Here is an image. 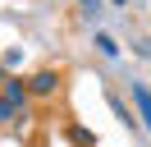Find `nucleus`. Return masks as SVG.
<instances>
[{
  "label": "nucleus",
  "mask_w": 151,
  "mask_h": 147,
  "mask_svg": "<svg viewBox=\"0 0 151 147\" xmlns=\"http://www.w3.org/2000/svg\"><path fill=\"white\" fill-rule=\"evenodd\" d=\"M96 46H101V51H105V55H119V46H114V41H110V32H96Z\"/></svg>",
  "instance_id": "6"
},
{
  "label": "nucleus",
  "mask_w": 151,
  "mask_h": 147,
  "mask_svg": "<svg viewBox=\"0 0 151 147\" xmlns=\"http://www.w3.org/2000/svg\"><path fill=\"white\" fill-rule=\"evenodd\" d=\"M5 78H9V64H0V83H5Z\"/></svg>",
  "instance_id": "8"
},
{
  "label": "nucleus",
  "mask_w": 151,
  "mask_h": 147,
  "mask_svg": "<svg viewBox=\"0 0 151 147\" xmlns=\"http://www.w3.org/2000/svg\"><path fill=\"white\" fill-rule=\"evenodd\" d=\"M19 115H23V110L14 106L9 97H0V124H14V119H19Z\"/></svg>",
  "instance_id": "5"
},
{
  "label": "nucleus",
  "mask_w": 151,
  "mask_h": 147,
  "mask_svg": "<svg viewBox=\"0 0 151 147\" xmlns=\"http://www.w3.org/2000/svg\"><path fill=\"white\" fill-rule=\"evenodd\" d=\"M133 101H137V110H142V124L151 129V92L142 87V83H133Z\"/></svg>",
  "instance_id": "3"
},
{
  "label": "nucleus",
  "mask_w": 151,
  "mask_h": 147,
  "mask_svg": "<svg viewBox=\"0 0 151 147\" xmlns=\"http://www.w3.org/2000/svg\"><path fill=\"white\" fill-rule=\"evenodd\" d=\"M69 143H73V147H96V133L83 129V124H73V129H69Z\"/></svg>",
  "instance_id": "4"
},
{
  "label": "nucleus",
  "mask_w": 151,
  "mask_h": 147,
  "mask_svg": "<svg viewBox=\"0 0 151 147\" xmlns=\"http://www.w3.org/2000/svg\"><path fill=\"white\" fill-rule=\"evenodd\" d=\"M0 97H9L14 101V106H28V101H32V92H28V78H23V74H9V78H5V83H0Z\"/></svg>",
  "instance_id": "2"
},
{
  "label": "nucleus",
  "mask_w": 151,
  "mask_h": 147,
  "mask_svg": "<svg viewBox=\"0 0 151 147\" xmlns=\"http://www.w3.org/2000/svg\"><path fill=\"white\" fill-rule=\"evenodd\" d=\"M28 92H32V97H55V92H60V69H37V74H28Z\"/></svg>",
  "instance_id": "1"
},
{
  "label": "nucleus",
  "mask_w": 151,
  "mask_h": 147,
  "mask_svg": "<svg viewBox=\"0 0 151 147\" xmlns=\"http://www.w3.org/2000/svg\"><path fill=\"white\" fill-rule=\"evenodd\" d=\"M110 5H114V9H124V5H128V0H110Z\"/></svg>",
  "instance_id": "9"
},
{
  "label": "nucleus",
  "mask_w": 151,
  "mask_h": 147,
  "mask_svg": "<svg viewBox=\"0 0 151 147\" xmlns=\"http://www.w3.org/2000/svg\"><path fill=\"white\" fill-rule=\"evenodd\" d=\"M78 5H83V9H96V5H101V0H78Z\"/></svg>",
  "instance_id": "7"
}]
</instances>
